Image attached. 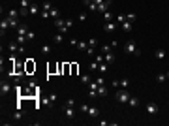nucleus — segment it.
I'll return each instance as SVG.
<instances>
[{
  "mask_svg": "<svg viewBox=\"0 0 169 126\" xmlns=\"http://www.w3.org/2000/svg\"><path fill=\"white\" fill-rule=\"evenodd\" d=\"M145 111H147V115H156V113L160 111V107H158L156 104H152V102H150V104L145 105Z\"/></svg>",
  "mask_w": 169,
  "mask_h": 126,
  "instance_id": "0eeeda50",
  "label": "nucleus"
},
{
  "mask_svg": "<svg viewBox=\"0 0 169 126\" xmlns=\"http://www.w3.org/2000/svg\"><path fill=\"white\" fill-rule=\"evenodd\" d=\"M71 73H73V75L77 73V64H71Z\"/></svg>",
  "mask_w": 169,
  "mask_h": 126,
  "instance_id": "a18cd8bd",
  "label": "nucleus"
},
{
  "mask_svg": "<svg viewBox=\"0 0 169 126\" xmlns=\"http://www.w3.org/2000/svg\"><path fill=\"white\" fill-rule=\"evenodd\" d=\"M25 70H27L28 75H30L32 72H36V62H34V59H27V60H25Z\"/></svg>",
  "mask_w": 169,
  "mask_h": 126,
  "instance_id": "39448f33",
  "label": "nucleus"
},
{
  "mask_svg": "<svg viewBox=\"0 0 169 126\" xmlns=\"http://www.w3.org/2000/svg\"><path fill=\"white\" fill-rule=\"evenodd\" d=\"M49 15H51V17H53V19H58V17H60V11H58L57 8H53V9H51V11H49Z\"/></svg>",
  "mask_w": 169,
  "mask_h": 126,
  "instance_id": "c85d7f7f",
  "label": "nucleus"
},
{
  "mask_svg": "<svg viewBox=\"0 0 169 126\" xmlns=\"http://www.w3.org/2000/svg\"><path fill=\"white\" fill-rule=\"evenodd\" d=\"M86 55H94V47H86Z\"/></svg>",
  "mask_w": 169,
  "mask_h": 126,
  "instance_id": "8fccbe9b",
  "label": "nucleus"
},
{
  "mask_svg": "<svg viewBox=\"0 0 169 126\" xmlns=\"http://www.w3.org/2000/svg\"><path fill=\"white\" fill-rule=\"evenodd\" d=\"M17 41H19V45H25L28 41V38L27 36H21V34H17Z\"/></svg>",
  "mask_w": 169,
  "mask_h": 126,
  "instance_id": "c756f323",
  "label": "nucleus"
},
{
  "mask_svg": "<svg viewBox=\"0 0 169 126\" xmlns=\"http://www.w3.org/2000/svg\"><path fill=\"white\" fill-rule=\"evenodd\" d=\"M64 105H68V107H73V105H75V100H73V98H68L66 102H64Z\"/></svg>",
  "mask_w": 169,
  "mask_h": 126,
  "instance_id": "f704fd0d",
  "label": "nucleus"
},
{
  "mask_svg": "<svg viewBox=\"0 0 169 126\" xmlns=\"http://www.w3.org/2000/svg\"><path fill=\"white\" fill-rule=\"evenodd\" d=\"M96 81H98V85H103V83H105V81H103V77H102V75H100V77H96Z\"/></svg>",
  "mask_w": 169,
  "mask_h": 126,
  "instance_id": "de8ad7c7",
  "label": "nucleus"
},
{
  "mask_svg": "<svg viewBox=\"0 0 169 126\" xmlns=\"http://www.w3.org/2000/svg\"><path fill=\"white\" fill-rule=\"evenodd\" d=\"M98 70H100V73L103 75V73L107 72V62H102V64H100V68H98Z\"/></svg>",
  "mask_w": 169,
  "mask_h": 126,
  "instance_id": "2f4dec72",
  "label": "nucleus"
},
{
  "mask_svg": "<svg viewBox=\"0 0 169 126\" xmlns=\"http://www.w3.org/2000/svg\"><path fill=\"white\" fill-rule=\"evenodd\" d=\"M116 27H118V23L116 21H109V23H103V30L105 32H115Z\"/></svg>",
  "mask_w": 169,
  "mask_h": 126,
  "instance_id": "1a4fd4ad",
  "label": "nucleus"
},
{
  "mask_svg": "<svg viewBox=\"0 0 169 126\" xmlns=\"http://www.w3.org/2000/svg\"><path fill=\"white\" fill-rule=\"evenodd\" d=\"M154 57H156V60H164L165 57H167V53H165L164 47H160V49H156V55H154Z\"/></svg>",
  "mask_w": 169,
  "mask_h": 126,
  "instance_id": "ddd939ff",
  "label": "nucleus"
},
{
  "mask_svg": "<svg viewBox=\"0 0 169 126\" xmlns=\"http://www.w3.org/2000/svg\"><path fill=\"white\" fill-rule=\"evenodd\" d=\"M128 105H130V107H135V105H139V98H135V96H130Z\"/></svg>",
  "mask_w": 169,
  "mask_h": 126,
  "instance_id": "a211bd4d",
  "label": "nucleus"
},
{
  "mask_svg": "<svg viewBox=\"0 0 169 126\" xmlns=\"http://www.w3.org/2000/svg\"><path fill=\"white\" fill-rule=\"evenodd\" d=\"M11 119H13V121H21V119H23V113H21V109H17V111H15L13 115H11Z\"/></svg>",
  "mask_w": 169,
  "mask_h": 126,
  "instance_id": "cd10ccee",
  "label": "nucleus"
},
{
  "mask_svg": "<svg viewBox=\"0 0 169 126\" xmlns=\"http://www.w3.org/2000/svg\"><path fill=\"white\" fill-rule=\"evenodd\" d=\"M9 27H11V25H9V19L8 17H2V21H0V36H4Z\"/></svg>",
  "mask_w": 169,
  "mask_h": 126,
  "instance_id": "20e7f679",
  "label": "nucleus"
},
{
  "mask_svg": "<svg viewBox=\"0 0 169 126\" xmlns=\"http://www.w3.org/2000/svg\"><path fill=\"white\" fill-rule=\"evenodd\" d=\"M64 117H66V119H73V117H75V109L64 105Z\"/></svg>",
  "mask_w": 169,
  "mask_h": 126,
  "instance_id": "9b49d317",
  "label": "nucleus"
},
{
  "mask_svg": "<svg viewBox=\"0 0 169 126\" xmlns=\"http://www.w3.org/2000/svg\"><path fill=\"white\" fill-rule=\"evenodd\" d=\"M102 15H103V21H105V23H109V21H113V19H115V15H113L109 9H107L105 13H102Z\"/></svg>",
  "mask_w": 169,
  "mask_h": 126,
  "instance_id": "6ab92c4d",
  "label": "nucleus"
},
{
  "mask_svg": "<svg viewBox=\"0 0 169 126\" xmlns=\"http://www.w3.org/2000/svg\"><path fill=\"white\" fill-rule=\"evenodd\" d=\"M27 32H28V27L25 25V23H21L17 27V34H21V36H27Z\"/></svg>",
  "mask_w": 169,
  "mask_h": 126,
  "instance_id": "2eb2a0df",
  "label": "nucleus"
},
{
  "mask_svg": "<svg viewBox=\"0 0 169 126\" xmlns=\"http://www.w3.org/2000/svg\"><path fill=\"white\" fill-rule=\"evenodd\" d=\"M70 43H71V45H75V47H77V43H79V41H77L75 38H71V40H70Z\"/></svg>",
  "mask_w": 169,
  "mask_h": 126,
  "instance_id": "3c124183",
  "label": "nucleus"
},
{
  "mask_svg": "<svg viewBox=\"0 0 169 126\" xmlns=\"http://www.w3.org/2000/svg\"><path fill=\"white\" fill-rule=\"evenodd\" d=\"M165 77H167V79H169V72H167V73H165Z\"/></svg>",
  "mask_w": 169,
  "mask_h": 126,
  "instance_id": "864d4df0",
  "label": "nucleus"
},
{
  "mask_svg": "<svg viewBox=\"0 0 169 126\" xmlns=\"http://www.w3.org/2000/svg\"><path fill=\"white\" fill-rule=\"evenodd\" d=\"M81 81H83L84 85H88V83L92 81V79H90V75H81Z\"/></svg>",
  "mask_w": 169,
  "mask_h": 126,
  "instance_id": "c9c22d12",
  "label": "nucleus"
},
{
  "mask_svg": "<svg viewBox=\"0 0 169 126\" xmlns=\"http://www.w3.org/2000/svg\"><path fill=\"white\" fill-rule=\"evenodd\" d=\"M98 68H100V62H98V60H94V62L90 64V72H96Z\"/></svg>",
  "mask_w": 169,
  "mask_h": 126,
  "instance_id": "473e14b6",
  "label": "nucleus"
},
{
  "mask_svg": "<svg viewBox=\"0 0 169 126\" xmlns=\"http://www.w3.org/2000/svg\"><path fill=\"white\" fill-rule=\"evenodd\" d=\"M111 87H113V89H116V87H120V83H118V81H113Z\"/></svg>",
  "mask_w": 169,
  "mask_h": 126,
  "instance_id": "603ef678",
  "label": "nucleus"
},
{
  "mask_svg": "<svg viewBox=\"0 0 169 126\" xmlns=\"http://www.w3.org/2000/svg\"><path fill=\"white\" fill-rule=\"evenodd\" d=\"M120 27L124 28V32H130V30H132V21H128V19H126V21L122 23V25H120Z\"/></svg>",
  "mask_w": 169,
  "mask_h": 126,
  "instance_id": "5701e85b",
  "label": "nucleus"
},
{
  "mask_svg": "<svg viewBox=\"0 0 169 126\" xmlns=\"http://www.w3.org/2000/svg\"><path fill=\"white\" fill-rule=\"evenodd\" d=\"M9 25H11V28H17V27H19L17 19H9Z\"/></svg>",
  "mask_w": 169,
  "mask_h": 126,
  "instance_id": "37998d69",
  "label": "nucleus"
},
{
  "mask_svg": "<svg viewBox=\"0 0 169 126\" xmlns=\"http://www.w3.org/2000/svg\"><path fill=\"white\" fill-rule=\"evenodd\" d=\"M103 60H105L107 64H113V62L116 60V57H115V53H113V51H109V53L103 55Z\"/></svg>",
  "mask_w": 169,
  "mask_h": 126,
  "instance_id": "f8f14e48",
  "label": "nucleus"
},
{
  "mask_svg": "<svg viewBox=\"0 0 169 126\" xmlns=\"http://www.w3.org/2000/svg\"><path fill=\"white\" fill-rule=\"evenodd\" d=\"M79 21H86V13H79Z\"/></svg>",
  "mask_w": 169,
  "mask_h": 126,
  "instance_id": "09e8293b",
  "label": "nucleus"
},
{
  "mask_svg": "<svg viewBox=\"0 0 169 126\" xmlns=\"http://www.w3.org/2000/svg\"><path fill=\"white\" fill-rule=\"evenodd\" d=\"M9 92H11V85L6 83V81H2V85H0V94H2V96H8Z\"/></svg>",
  "mask_w": 169,
  "mask_h": 126,
  "instance_id": "9d476101",
  "label": "nucleus"
},
{
  "mask_svg": "<svg viewBox=\"0 0 169 126\" xmlns=\"http://www.w3.org/2000/svg\"><path fill=\"white\" fill-rule=\"evenodd\" d=\"M8 49H9V53H19V45L15 41H11V43H8Z\"/></svg>",
  "mask_w": 169,
  "mask_h": 126,
  "instance_id": "f3484780",
  "label": "nucleus"
},
{
  "mask_svg": "<svg viewBox=\"0 0 169 126\" xmlns=\"http://www.w3.org/2000/svg\"><path fill=\"white\" fill-rule=\"evenodd\" d=\"M109 51H113V47H111V45H103V47H102V55L109 53Z\"/></svg>",
  "mask_w": 169,
  "mask_h": 126,
  "instance_id": "e433bc0d",
  "label": "nucleus"
},
{
  "mask_svg": "<svg viewBox=\"0 0 169 126\" xmlns=\"http://www.w3.org/2000/svg\"><path fill=\"white\" fill-rule=\"evenodd\" d=\"M30 15H40V8H38V4H30Z\"/></svg>",
  "mask_w": 169,
  "mask_h": 126,
  "instance_id": "4be33fe9",
  "label": "nucleus"
},
{
  "mask_svg": "<svg viewBox=\"0 0 169 126\" xmlns=\"http://www.w3.org/2000/svg\"><path fill=\"white\" fill-rule=\"evenodd\" d=\"M77 47H79L81 51H86V47H88V41H79V43H77Z\"/></svg>",
  "mask_w": 169,
  "mask_h": 126,
  "instance_id": "7c9ffc66",
  "label": "nucleus"
},
{
  "mask_svg": "<svg viewBox=\"0 0 169 126\" xmlns=\"http://www.w3.org/2000/svg\"><path fill=\"white\" fill-rule=\"evenodd\" d=\"M88 107H90L88 104H81V105H79V109H81L83 113H88Z\"/></svg>",
  "mask_w": 169,
  "mask_h": 126,
  "instance_id": "a19ab883",
  "label": "nucleus"
},
{
  "mask_svg": "<svg viewBox=\"0 0 169 126\" xmlns=\"http://www.w3.org/2000/svg\"><path fill=\"white\" fill-rule=\"evenodd\" d=\"M40 17H41V19H49L51 15H49V11H45V9H41V11H40Z\"/></svg>",
  "mask_w": 169,
  "mask_h": 126,
  "instance_id": "4c0bfd02",
  "label": "nucleus"
},
{
  "mask_svg": "<svg viewBox=\"0 0 169 126\" xmlns=\"http://www.w3.org/2000/svg\"><path fill=\"white\" fill-rule=\"evenodd\" d=\"M165 79H167V77H165V73H158V75H156V81H158V83H164Z\"/></svg>",
  "mask_w": 169,
  "mask_h": 126,
  "instance_id": "72a5a7b5",
  "label": "nucleus"
},
{
  "mask_svg": "<svg viewBox=\"0 0 169 126\" xmlns=\"http://www.w3.org/2000/svg\"><path fill=\"white\" fill-rule=\"evenodd\" d=\"M19 15H21V11H17L15 8H11V9L8 11V13H6V17H8V19H17Z\"/></svg>",
  "mask_w": 169,
  "mask_h": 126,
  "instance_id": "4468645a",
  "label": "nucleus"
},
{
  "mask_svg": "<svg viewBox=\"0 0 169 126\" xmlns=\"http://www.w3.org/2000/svg\"><path fill=\"white\" fill-rule=\"evenodd\" d=\"M124 51L128 55H134V57H141V49L137 47V43H135L134 40H130V41L124 43Z\"/></svg>",
  "mask_w": 169,
  "mask_h": 126,
  "instance_id": "f257e3e1",
  "label": "nucleus"
},
{
  "mask_svg": "<svg viewBox=\"0 0 169 126\" xmlns=\"http://www.w3.org/2000/svg\"><path fill=\"white\" fill-rule=\"evenodd\" d=\"M115 98H116V102H120V104H128V100H130V90H126V89H122V90H116V94H115Z\"/></svg>",
  "mask_w": 169,
  "mask_h": 126,
  "instance_id": "f03ea898",
  "label": "nucleus"
},
{
  "mask_svg": "<svg viewBox=\"0 0 169 126\" xmlns=\"http://www.w3.org/2000/svg\"><path fill=\"white\" fill-rule=\"evenodd\" d=\"M96 45H98V40H96V38H90L88 40V47H96Z\"/></svg>",
  "mask_w": 169,
  "mask_h": 126,
  "instance_id": "58836bf2",
  "label": "nucleus"
},
{
  "mask_svg": "<svg viewBox=\"0 0 169 126\" xmlns=\"http://www.w3.org/2000/svg\"><path fill=\"white\" fill-rule=\"evenodd\" d=\"M88 115H90V117H94V119L100 117V109L98 107H88Z\"/></svg>",
  "mask_w": 169,
  "mask_h": 126,
  "instance_id": "412c9836",
  "label": "nucleus"
},
{
  "mask_svg": "<svg viewBox=\"0 0 169 126\" xmlns=\"http://www.w3.org/2000/svg\"><path fill=\"white\" fill-rule=\"evenodd\" d=\"M70 72H71V64L64 62V73H70Z\"/></svg>",
  "mask_w": 169,
  "mask_h": 126,
  "instance_id": "79ce46f5",
  "label": "nucleus"
},
{
  "mask_svg": "<svg viewBox=\"0 0 169 126\" xmlns=\"http://www.w3.org/2000/svg\"><path fill=\"white\" fill-rule=\"evenodd\" d=\"M41 9H45V11H51V9H53V4H51V2H47V0H45L43 4H41Z\"/></svg>",
  "mask_w": 169,
  "mask_h": 126,
  "instance_id": "bb28decb",
  "label": "nucleus"
},
{
  "mask_svg": "<svg viewBox=\"0 0 169 126\" xmlns=\"http://www.w3.org/2000/svg\"><path fill=\"white\" fill-rule=\"evenodd\" d=\"M120 87H122V89H126V90H128L130 89V85H132V81H130V79H126V77H124V79H120Z\"/></svg>",
  "mask_w": 169,
  "mask_h": 126,
  "instance_id": "aec40b11",
  "label": "nucleus"
},
{
  "mask_svg": "<svg viewBox=\"0 0 169 126\" xmlns=\"http://www.w3.org/2000/svg\"><path fill=\"white\" fill-rule=\"evenodd\" d=\"M53 41H55V43H57V45H60V43H62V41H64V34H62V32H58V34H55Z\"/></svg>",
  "mask_w": 169,
  "mask_h": 126,
  "instance_id": "dca6fc26",
  "label": "nucleus"
},
{
  "mask_svg": "<svg viewBox=\"0 0 169 126\" xmlns=\"http://www.w3.org/2000/svg\"><path fill=\"white\" fill-rule=\"evenodd\" d=\"M115 21L118 23V25H122V23L126 21V15H124V13H118V15H115Z\"/></svg>",
  "mask_w": 169,
  "mask_h": 126,
  "instance_id": "393cba45",
  "label": "nucleus"
},
{
  "mask_svg": "<svg viewBox=\"0 0 169 126\" xmlns=\"http://www.w3.org/2000/svg\"><path fill=\"white\" fill-rule=\"evenodd\" d=\"M96 60H98L100 64H102V62H105V60H103V55H98V57H96Z\"/></svg>",
  "mask_w": 169,
  "mask_h": 126,
  "instance_id": "49530a36",
  "label": "nucleus"
},
{
  "mask_svg": "<svg viewBox=\"0 0 169 126\" xmlns=\"http://www.w3.org/2000/svg\"><path fill=\"white\" fill-rule=\"evenodd\" d=\"M30 13V0H21V15Z\"/></svg>",
  "mask_w": 169,
  "mask_h": 126,
  "instance_id": "423d86ee",
  "label": "nucleus"
},
{
  "mask_svg": "<svg viewBox=\"0 0 169 126\" xmlns=\"http://www.w3.org/2000/svg\"><path fill=\"white\" fill-rule=\"evenodd\" d=\"M107 92H109V90H107V87H105V85H100L98 94H100V96H107Z\"/></svg>",
  "mask_w": 169,
  "mask_h": 126,
  "instance_id": "a878e982",
  "label": "nucleus"
},
{
  "mask_svg": "<svg viewBox=\"0 0 169 126\" xmlns=\"http://www.w3.org/2000/svg\"><path fill=\"white\" fill-rule=\"evenodd\" d=\"M126 19H128V21H132V23H134L135 19H137V15H135V13H126Z\"/></svg>",
  "mask_w": 169,
  "mask_h": 126,
  "instance_id": "ea45409f",
  "label": "nucleus"
},
{
  "mask_svg": "<svg viewBox=\"0 0 169 126\" xmlns=\"http://www.w3.org/2000/svg\"><path fill=\"white\" fill-rule=\"evenodd\" d=\"M111 4H113V0H103L102 4H98V11L100 13H105L107 9L111 8Z\"/></svg>",
  "mask_w": 169,
  "mask_h": 126,
  "instance_id": "6e6552de",
  "label": "nucleus"
},
{
  "mask_svg": "<svg viewBox=\"0 0 169 126\" xmlns=\"http://www.w3.org/2000/svg\"><path fill=\"white\" fill-rule=\"evenodd\" d=\"M27 38H28V40H34V38H36V34H34L32 30H28V32H27Z\"/></svg>",
  "mask_w": 169,
  "mask_h": 126,
  "instance_id": "c03bdc74",
  "label": "nucleus"
},
{
  "mask_svg": "<svg viewBox=\"0 0 169 126\" xmlns=\"http://www.w3.org/2000/svg\"><path fill=\"white\" fill-rule=\"evenodd\" d=\"M41 55H43V57H47V55L51 53V45H41Z\"/></svg>",
  "mask_w": 169,
  "mask_h": 126,
  "instance_id": "b1692460",
  "label": "nucleus"
},
{
  "mask_svg": "<svg viewBox=\"0 0 169 126\" xmlns=\"http://www.w3.org/2000/svg\"><path fill=\"white\" fill-rule=\"evenodd\" d=\"M98 89H100V85H98V81H90L88 83V96L90 98H98Z\"/></svg>",
  "mask_w": 169,
  "mask_h": 126,
  "instance_id": "7ed1b4c3",
  "label": "nucleus"
}]
</instances>
